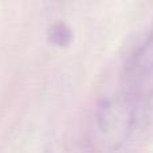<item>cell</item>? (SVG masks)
<instances>
[{
    "mask_svg": "<svg viewBox=\"0 0 153 153\" xmlns=\"http://www.w3.org/2000/svg\"><path fill=\"white\" fill-rule=\"evenodd\" d=\"M50 40L54 45L58 46H67V43L70 42V38H71V32L67 28L65 24H55L53 28L50 30Z\"/></svg>",
    "mask_w": 153,
    "mask_h": 153,
    "instance_id": "6da1fadb",
    "label": "cell"
}]
</instances>
